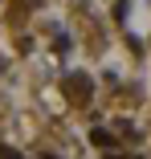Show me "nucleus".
<instances>
[{
    "instance_id": "3",
    "label": "nucleus",
    "mask_w": 151,
    "mask_h": 159,
    "mask_svg": "<svg viewBox=\"0 0 151 159\" xmlns=\"http://www.w3.org/2000/svg\"><path fill=\"white\" fill-rule=\"evenodd\" d=\"M118 135H123L127 143H135V139H139V131H135V126H131V122H118Z\"/></svg>"
},
{
    "instance_id": "4",
    "label": "nucleus",
    "mask_w": 151,
    "mask_h": 159,
    "mask_svg": "<svg viewBox=\"0 0 151 159\" xmlns=\"http://www.w3.org/2000/svg\"><path fill=\"white\" fill-rule=\"evenodd\" d=\"M0 159H25L21 151H12V147H0Z\"/></svg>"
},
{
    "instance_id": "6",
    "label": "nucleus",
    "mask_w": 151,
    "mask_h": 159,
    "mask_svg": "<svg viewBox=\"0 0 151 159\" xmlns=\"http://www.w3.org/2000/svg\"><path fill=\"white\" fill-rule=\"evenodd\" d=\"M131 159H139V155H131Z\"/></svg>"
},
{
    "instance_id": "2",
    "label": "nucleus",
    "mask_w": 151,
    "mask_h": 159,
    "mask_svg": "<svg viewBox=\"0 0 151 159\" xmlns=\"http://www.w3.org/2000/svg\"><path fill=\"white\" fill-rule=\"evenodd\" d=\"M90 143H94L98 151H110V155H114V143H118V139H114L110 131H102V126H94V131H90Z\"/></svg>"
},
{
    "instance_id": "1",
    "label": "nucleus",
    "mask_w": 151,
    "mask_h": 159,
    "mask_svg": "<svg viewBox=\"0 0 151 159\" xmlns=\"http://www.w3.org/2000/svg\"><path fill=\"white\" fill-rule=\"evenodd\" d=\"M62 90H66V98H70V102H78V106H86V102H90V94H94V82H90L86 74H66V82H62Z\"/></svg>"
},
{
    "instance_id": "5",
    "label": "nucleus",
    "mask_w": 151,
    "mask_h": 159,
    "mask_svg": "<svg viewBox=\"0 0 151 159\" xmlns=\"http://www.w3.org/2000/svg\"><path fill=\"white\" fill-rule=\"evenodd\" d=\"M45 159H62V155H45Z\"/></svg>"
}]
</instances>
